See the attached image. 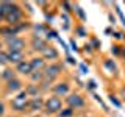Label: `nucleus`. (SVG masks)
<instances>
[{
	"instance_id": "5701e85b",
	"label": "nucleus",
	"mask_w": 125,
	"mask_h": 117,
	"mask_svg": "<svg viewBox=\"0 0 125 117\" xmlns=\"http://www.w3.org/2000/svg\"><path fill=\"white\" fill-rule=\"evenodd\" d=\"M109 101H111V103H113V105H116V106H117V108H119V106H120V101H119V100H117V98H116V97H114V95H109Z\"/></svg>"
},
{
	"instance_id": "dca6fc26",
	"label": "nucleus",
	"mask_w": 125,
	"mask_h": 117,
	"mask_svg": "<svg viewBox=\"0 0 125 117\" xmlns=\"http://www.w3.org/2000/svg\"><path fill=\"white\" fill-rule=\"evenodd\" d=\"M0 77H2L5 81H10V80H13V78H16V70L11 69V67H6L2 72V75H0Z\"/></svg>"
},
{
	"instance_id": "a211bd4d",
	"label": "nucleus",
	"mask_w": 125,
	"mask_h": 117,
	"mask_svg": "<svg viewBox=\"0 0 125 117\" xmlns=\"http://www.w3.org/2000/svg\"><path fill=\"white\" fill-rule=\"evenodd\" d=\"M25 92L28 94V97H30V98H31V97H38V92H39V86H38V84H33V83H31V84L28 86V88L25 89Z\"/></svg>"
},
{
	"instance_id": "39448f33",
	"label": "nucleus",
	"mask_w": 125,
	"mask_h": 117,
	"mask_svg": "<svg viewBox=\"0 0 125 117\" xmlns=\"http://www.w3.org/2000/svg\"><path fill=\"white\" fill-rule=\"evenodd\" d=\"M62 72V66L60 62H50V64H47V67L44 70V77L49 78V80H56V77L60 75Z\"/></svg>"
},
{
	"instance_id": "0eeeda50",
	"label": "nucleus",
	"mask_w": 125,
	"mask_h": 117,
	"mask_svg": "<svg viewBox=\"0 0 125 117\" xmlns=\"http://www.w3.org/2000/svg\"><path fill=\"white\" fill-rule=\"evenodd\" d=\"M5 89H6V92L8 94H19V92H22L23 91V83H22V80L21 78H13V80H10V81H6V84H5Z\"/></svg>"
},
{
	"instance_id": "f03ea898",
	"label": "nucleus",
	"mask_w": 125,
	"mask_h": 117,
	"mask_svg": "<svg viewBox=\"0 0 125 117\" xmlns=\"http://www.w3.org/2000/svg\"><path fill=\"white\" fill-rule=\"evenodd\" d=\"M62 109V100L56 95H50L47 97L45 101H44V111L45 114H50V116H58L60 111Z\"/></svg>"
},
{
	"instance_id": "f8f14e48",
	"label": "nucleus",
	"mask_w": 125,
	"mask_h": 117,
	"mask_svg": "<svg viewBox=\"0 0 125 117\" xmlns=\"http://www.w3.org/2000/svg\"><path fill=\"white\" fill-rule=\"evenodd\" d=\"M31 49L33 50H38V52H42V50L45 49L47 45V42H45V39H42L41 38V34H33V38H31Z\"/></svg>"
},
{
	"instance_id": "f3484780",
	"label": "nucleus",
	"mask_w": 125,
	"mask_h": 117,
	"mask_svg": "<svg viewBox=\"0 0 125 117\" xmlns=\"http://www.w3.org/2000/svg\"><path fill=\"white\" fill-rule=\"evenodd\" d=\"M30 80H31V83H33V84L34 83L41 84V81L44 80V72H39V70H38V72H33L30 75Z\"/></svg>"
},
{
	"instance_id": "cd10ccee",
	"label": "nucleus",
	"mask_w": 125,
	"mask_h": 117,
	"mask_svg": "<svg viewBox=\"0 0 125 117\" xmlns=\"http://www.w3.org/2000/svg\"><path fill=\"white\" fill-rule=\"evenodd\" d=\"M8 117H17V116H8Z\"/></svg>"
},
{
	"instance_id": "2eb2a0df",
	"label": "nucleus",
	"mask_w": 125,
	"mask_h": 117,
	"mask_svg": "<svg viewBox=\"0 0 125 117\" xmlns=\"http://www.w3.org/2000/svg\"><path fill=\"white\" fill-rule=\"evenodd\" d=\"M44 101L45 100H42L41 97H31L30 98V108H28V111H41V109H44Z\"/></svg>"
},
{
	"instance_id": "393cba45",
	"label": "nucleus",
	"mask_w": 125,
	"mask_h": 117,
	"mask_svg": "<svg viewBox=\"0 0 125 117\" xmlns=\"http://www.w3.org/2000/svg\"><path fill=\"white\" fill-rule=\"evenodd\" d=\"M77 13L80 14V17H81V19H84V13H83V10H81V8H77Z\"/></svg>"
},
{
	"instance_id": "412c9836",
	"label": "nucleus",
	"mask_w": 125,
	"mask_h": 117,
	"mask_svg": "<svg viewBox=\"0 0 125 117\" xmlns=\"http://www.w3.org/2000/svg\"><path fill=\"white\" fill-rule=\"evenodd\" d=\"M8 52H2L0 50V66H6L8 64Z\"/></svg>"
},
{
	"instance_id": "423d86ee",
	"label": "nucleus",
	"mask_w": 125,
	"mask_h": 117,
	"mask_svg": "<svg viewBox=\"0 0 125 117\" xmlns=\"http://www.w3.org/2000/svg\"><path fill=\"white\" fill-rule=\"evenodd\" d=\"M52 92H53V95H56V97H67L69 94H70V86L67 81H58V83H55L52 86Z\"/></svg>"
},
{
	"instance_id": "ddd939ff",
	"label": "nucleus",
	"mask_w": 125,
	"mask_h": 117,
	"mask_svg": "<svg viewBox=\"0 0 125 117\" xmlns=\"http://www.w3.org/2000/svg\"><path fill=\"white\" fill-rule=\"evenodd\" d=\"M16 8H17V5L13 3V2H0V16L5 19L11 11L16 10Z\"/></svg>"
},
{
	"instance_id": "6ab92c4d",
	"label": "nucleus",
	"mask_w": 125,
	"mask_h": 117,
	"mask_svg": "<svg viewBox=\"0 0 125 117\" xmlns=\"http://www.w3.org/2000/svg\"><path fill=\"white\" fill-rule=\"evenodd\" d=\"M73 114H75V109H72V108H69V106H67V108L61 109L58 116H60V117H72Z\"/></svg>"
},
{
	"instance_id": "7ed1b4c3",
	"label": "nucleus",
	"mask_w": 125,
	"mask_h": 117,
	"mask_svg": "<svg viewBox=\"0 0 125 117\" xmlns=\"http://www.w3.org/2000/svg\"><path fill=\"white\" fill-rule=\"evenodd\" d=\"M64 101H66V105L72 109H81V108H84V105H86L84 98L81 97V94H78V92H70L64 98Z\"/></svg>"
},
{
	"instance_id": "9b49d317",
	"label": "nucleus",
	"mask_w": 125,
	"mask_h": 117,
	"mask_svg": "<svg viewBox=\"0 0 125 117\" xmlns=\"http://www.w3.org/2000/svg\"><path fill=\"white\" fill-rule=\"evenodd\" d=\"M30 64H31V67H33V72H44L45 67H47V62L45 59L42 56H33L30 59Z\"/></svg>"
},
{
	"instance_id": "20e7f679",
	"label": "nucleus",
	"mask_w": 125,
	"mask_h": 117,
	"mask_svg": "<svg viewBox=\"0 0 125 117\" xmlns=\"http://www.w3.org/2000/svg\"><path fill=\"white\" fill-rule=\"evenodd\" d=\"M6 45H8V52H13V50H16V52H23L27 42L21 36H11V38H6Z\"/></svg>"
},
{
	"instance_id": "aec40b11",
	"label": "nucleus",
	"mask_w": 125,
	"mask_h": 117,
	"mask_svg": "<svg viewBox=\"0 0 125 117\" xmlns=\"http://www.w3.org/2000/svg\"><path fill=\"white\" fill-rule=\"evenodd\" d=\"M103 66L109 70V72H113V73H114L116 70H117V67H116V64H114V61H113V59H105Z\"/></svg>"
},
{
	"instance_id": "1a4fd4ad",
	"label": "nucleus",
	"mask_w": 125,
	"mask_h": 117,
	"mask_svg": "<svg viewBox=\"0 0 125 117\" xmlns=\"http://www.w3.org/2000/svg\"><path fill=\"white\" fill-rule=\"evenodd\" d=\"M41 56L44 58V59H50V61H53V62H56V59L60 58V53H58V50L55 49V47L52 45H47L44 50L41 52Z\"/></svg>"
},
{
	"instance_id": "a878e982",
	"label": "nucleus",
	"mask_w": 125,
	"mask_h": 117,
	"mask_svg": "<svg viewBox=\"0 0 125 117\" xmlns=\"http://www.w3.org/2000/svg\"><path fill=\"white\" fill-rule=\"evenodd\" d=\"M78 33H80V36H86V34H84V30H83V28H78Z\"/></svg>"
},
{
	"instance_id": "9d476101",
	"label": "nucleus",
	"mask_w": 125,
	"mask_h": 117,
	"mask_svg": "<svg viewBox=\"0 0 125 117\" xmlns=\"http://www.w3.org/2000/svg\"><path fill=\"white\" fill-rule=\"evenodd\" d=\"M14 70L17 73H21V75H25V77H30L31 73H33V67H31V64H30V59H25V61H22L21 64H17L14 67Z\"/></svg>"
},
{
	"instance_id": "4be33fe9",
	"label": "nucleus",
	"mask_w": 125,
	"mask_h": 117,
	"mask_svg": "<svg viewBox=\"0 0 125 117\" xmlns=\"http://www.w3.org/2000/svg\"><path fill=\"white\" fill-rule=\"evenodd\" d=\"M5 111H6V105H5L3 100H0V117L5 116Z\"/></svg>"
},
{
	"instance_id": "b1692460",
	"label": "nucleus",
	"mask_w": 125,
	"mask_h": 117,
	"mask_svg": "<svg viewBox=\"0 0 125 117\" xmlns=\"http://www.w3.org/2000/svg\"><path fill=\"white\" fill-rule=\"evenodd\" d=\"M62 6H64V10H66V13H70V11H72V10H70V5H69V3H67V2H64V3H62Z\"/></svg>"
},
{
	"instance_id": "bb28decb",
	"label": "nucleus",
	"mask_w": 125,
	"mask_h": 117,
	"mask_svg": "<svg viewBox=\"0 0 125 117\" xmlns=\"http://www.w3.org/2000/svg\"><path fill=\"white\" fill-rule=\"evenodd\" d=\"M31 117H42L41 114H34V116H31Z\"/></svg>"
},
{
	"instance_id": "4468645a",
	"label": "nucleus",
	"mask_w": 125,
	"mask_h": 117,
	"mask_svg": "<svg viewBox=\"0 0 125 117\" xmlns=\"http://www.w3.org/2000/svg\"><path fill=\"white\" fill-rule=\"evenodd\" d=\"M8 61H10L11 64H14V66L21 64L22 61H25V58H23V52H16V50L8 52Z\"/></svg>"
},
{
	"instance_id": "c85d7f7f",
	"label": "nucleus",
	"mask_w": 125,
	"mask_h": 117,
	"mask_svg": "<svg viewBox=\"0 0 125 117\" xmlns=\"http://www.w3.org/2000/svg\"><path fill=\"white\" fill-rule=\"evenodd\" d=\"M0 50H2V42H0Z\"/></svg>"
},
{
	"instance_id": "f257e3e1",
	"label": "nucleus",
	"mask_w": 125,
	"mask_h": 117,
	"mask_svg": "<svg viewBox=\"0 0 125 117\" xmlns=\"http://www.w3.org/2000/svg\"><path fill=\"white\" fill-rule=\"evenodd\" d=\"M11 106H13V109L16 112L28 111V108H30V97H28V94H27L25 91L16 94V97H13V100H11Z\"/></svg>"
},
{
	"instance_id": "c756f323",
	"label": "nucleus",
	"mask_w": 125,
	"mask_h": 117,
	"mask_svg": "<svg viewBox=\"0 0 125 117\" xmlns=\"http://www.w3.org/2000/svg\"><path fill=\"white\" fill-rule=\"evenodd\" d=\"M2 19H3V17H2V16H0V22H2Z\"/></svg>"
},
{
	"instance_id": "6e6552de",
	"label": "nucleus",
	"mask_w": 125,
	"mask_h": 117,
	"mask_svg": "<svg viewBox=\"0 0 125 117\" xmlns=\"http://www.w3.org/2000/svg\"><path fill=\"white\" fill-rule=\"evenodd\" d=\"M3 20H5L10 27H14V25H17V23H21L22 22V11H21V8L17 6L14 11H11Z\"/></svg>"
},
{
	"instance_id": "2f4dec72",
	"label": "nucleus",
	"mask_w": 125,
	"mask_h": 117,
	"mask_svg": "<svg viewBox=\"0 0 125 117\" xmlns=\"http://www.w3.org/2000/svg\"><path fill=\"white\" fill-rule=\"evenodd\" d=\"M0 75H2V72H0Z\"/></svg>"
},
{
	"instance_id": "7c9ffc66",
	"label": "nucleus",
	"mask_w": 125,
	"mask_h": 117,
	"mask_svg": "<svg viewBox=\"0 0 125 117\" xmlns=\"http://www.w3.org/2000/svg\"><path fill=\"white\" fill-rule=\"evenodd\" d=\"M84 117H91V116H84Z\"/></svg>"
}]
</instances>
